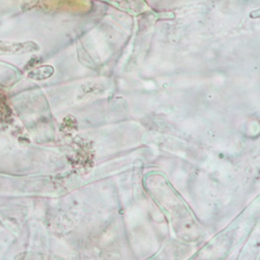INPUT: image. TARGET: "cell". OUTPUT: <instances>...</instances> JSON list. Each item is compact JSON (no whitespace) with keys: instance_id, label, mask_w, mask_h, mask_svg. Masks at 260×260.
Here are the masks:
<instances>
[{"instance_id":"1","label":"cell","mask_w":260,"mask_h":260,"mask_svg":"<svg viewBox=\"0 0 260 260\" xmlns=\"http://www.w3.org/2000/svg\"><path fill=\"white\" fill-rule=\"evenodd\" d=\"M53 73H54L53 67L44 66V67H40L35 71H31L28 74V77L36 79V80H44V79H47L49 77H51L53 75Z\"/></svg>"}]
</instances>
